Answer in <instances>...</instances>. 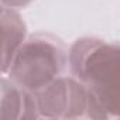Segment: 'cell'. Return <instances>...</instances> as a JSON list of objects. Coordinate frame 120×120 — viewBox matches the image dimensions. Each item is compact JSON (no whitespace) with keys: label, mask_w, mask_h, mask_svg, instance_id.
<instances>
[{"label":"cell","mask_w":120,"mask_h":120,"mask_svg":"<svg viewBox=\"0 0 120 120\" xmlns=\"http://www.w3.org/2000/svg\"><path fill=\"white\" fill-rule=\"evenodd\" d=\"M35 98L40 119H107L88 86L75 76H59Z\"/></svg>","instance_id":"obj_3"},{"label":"cell","mask_w":120,"mask_h":120,"mask_svg":"<svg viewBox=\"0 0 120 120\" xmlns=\"http://www.w3.org/2000/svg\"><path fill=\"white\" fill-rule=\"evenodd\" d=\"M0 2H2V6L19 9V7H26V6H28L33 0H0Z\"/></svg>","instance_id":"obj_6"},{"label":"cell","mask_w":120,"mask_h":120,"mask_svg":"<svg viewBox=\"0 0 120 120\" xmlns=\"http://www.w3.org/2000/svg\"><path fill=\"white\" fill-rule=\"evenodd\" d=\"M68 67L69 49L64 41L49 33H37L26 38L4 75L37 93L62 76Z\"/></svg>","instance_id":"obj_2"},{"label":"cell","mask_w":120,"mask_h":120,"mask_svg":"<svg viewBox=\"0 0 120 120\" xmlns=\"http://www.w3.org/2000/svg\"><path fill=\"white\" fill-rule=\"evenodd\" d=\"M0 20H2V33H3L2 69H3V74H6L16 52L26 41L27 26L24 20L21 19L20 13L13 7L2 6V9H0Z\"/></svg>","instance_id":"obj_5"},{"label":"cell","mask_w":120,"mask_h":120,"mask_svg":"<svg viewBox=\"0 0 120 120\" xmlns=\"http://www.w3.org/2000/svg\"><path fill=\"white\" fill-rule=\"evenodd\" d=\"M69 69L107 116L120 119V44L81 37L69 47Z\"/></svg>","instance_id":"obj_1"},{"label":"cell","mask_w":120,"mask_h":120,"mask_svg":"<svg viewBox=\"0 0 120 120\" xmlns=\"http://www.w3.org/2000/svg\"><path fill=\"white\" fill-rule=\"evenodd\" d=\"M2 120H33L40 119L35 93L17 85L9 76L2 78Z\"/></svg>","instance_id":"obj_4"}]
</instances>
